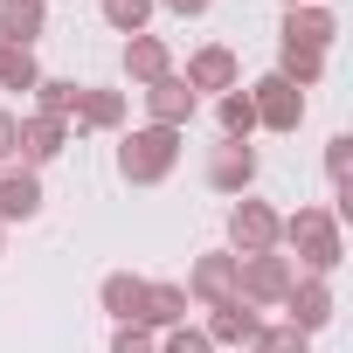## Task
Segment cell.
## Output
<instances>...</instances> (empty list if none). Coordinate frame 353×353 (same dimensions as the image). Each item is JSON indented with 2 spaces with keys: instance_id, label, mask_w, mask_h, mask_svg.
Instances as JSON below:
<instances>
[{
  "instance_id": "7c38bea8",
  "label": "cell",
  "mask_w": 353,
  "mask_h": 353,
  "mask_svg": "<svg viewBox=\"0 0 353 353\" xmlns=\"http://www.w3.org/2000/svg\"><path fill=\"white\" fill-rule=\"evenodd\" d=\"M63 145H70V118H42V111L21 118V145H14L21 166H42V159H56Z\"/></svg>"
},
{
  "instance_id": "52a82bcc",
  "label": "cell",
  "mask_w": 353,
  "mask_h": 353,
  "mask_svg": "<svg viewBox=\"0 0 353 353\" xmlns=\"http://www.w3.org/2000/svg\"><path fill=\"white\" fill-rule=\"evenodd\" d=\"M208 188L215 194H250V181H256V152H250V139H222L215 152H208Z\"/></svg>"
},
{
  "instance_id": "d6986e66",
  "label": "cell",
  "mask_w": 353,
  "mask_h": 353,
  "mask_svg": "<svg viewBox=\"0 0 353 353\" xmlns=\"http://www.w3.org/2000/svg\"><path fill=\"white\" fill-rule=\"evenodd\" d=\"M97 298H104V312H111L118 325H139V298H145V277H132V270H111V277L97 284Z\"/></svg>"
},
{
  "instance_id": "7a4b0ae2",
  "label": "cell",
  "mask_w": 353,
  "mask_h": 353,
  "mask_svg": "<svg viewBox=\"0 0 353 353\" xmlns=\"http://www.w3.org/2000/svg\"><path fill=\"white\" fill-rule=\"evenodd\" d=\"M173 166H181V132H166V125H145V132H132V139L118 145V173H125L132 188L166 181Z\"/></svg>"
},
{
  "instance_id": "2e32d148",
  "label": "cell",
  "mask_w": 353,
  "mask_h": 353,
  "mask_svg": "<svg viewBox=\"0 0 353 353\" xmlns=\"http://www.w3.org/2000/svg\"><path fill=\"white\" fill-rule=\"evenodd\" d=\"M125 77H132V83H159V77H173L166 42H159V35H125Z\"/></svg>"
},
{
  "instance_id": "8992f818",
  "label": "cell",
  "mask_w": 353,
  "mask_h": 353,
  "mask_svg": "<svg viewBox=\"0 0 353 353\" xmlns=\"http://www.w3.org/2000/svg\"><path fill=\"white\" fill-rule=\"evenodd\" d=\"M181 291H188V305H208V312L229 305V298H236V250H208V256L188 270Z\"/></svg>"
},
{
  "instance_id": "603a6c76",
  "label": "cell",
  "mask_w": 353,
  "mask_h": 353,
  "mask_svg": "<svg viewBox=\"0 0 353 353\" xmlns=\"http://www.w3.org/2000/svg\"><path fill=\"white\" fill-rule=\"evenodd\" d=\"M215 118H222V139H250V132H256L250 90H222V97H215Z\"/></svg>"
},
{
  "instance_id": "277c9868",
  "label": "cell",
  "mask_w": 353,
  "mask_h": 353,
  "mask_svg": "<svg viewBox=\"0 0 353 353\" xmlns=\"http://www.w3.org/2000/svg\"><path fill=\"white\" fill-rule=\"evenodd\" d=\"M250 111H256V125L263 132H298V118H305V90L291 83V77H263V83H250Z\"/></svg>"
},
{
  "instance_id": "f1b7e54d",
  "label": "cell",
  "mask_w": 353,
  "mask_h": 353,
  "mask_svg": "<svg viewBox=\"0 0 353 353\" xmlns=\"http://www.w3.org/2000/svg\"><path fill=\"white\" fill-rule=\"evenodd\" d=\"M14 145H21V118H14V111H0V166L14 159Z\"/></svg>"
},
{
  "instance_id": "ffe728a7",
  "label": "cell",
  "mask_w": 353,
  "mask_h": 353,
  "mask_svg": "<svg viewBox=\"0 0 353 353\" xmlns=\"http://www.w3.org/2000/svg\"><path fill=\"white\" fill-rule=\"evenodd\" d=\"M277 77H291L298 90H312L325 77V49H305V42H277Z\"/></svg>"
},
{
  "instance_id": "cb8c5ba5",
  "label": "cell",
  "mask_w": 353,
  "mask_h": 353,
  "mask_svg": "<svg viewBox=\"0 0 353 353\" xmlns=\"http://www.w3.org/2000/svg\"><path fill=\"white\" fill-rule=\"evenodd\" d=\"M250 353H312V339L298 332V325H256V339H250Z\"/></svg>"
},
{
  "instance_id": "f546056e",
  "label": "cell",
  "mask_w": 353,
  "mask_h": 353,
  "mask_svg": "<svg viewBox=\"0 0 353 353\" xmlns=\"http://www.w3.org/2000/svg\"><path fill=\"white\" fill-rule=\"evenodd\" d=\"M159 8H173V14L188 21V14H208V0H159Z\"/></svg>"
},
{
  "instance_id": "d4e9b609",
  "label": "cell",
  "mask_w": 353,
  "mask_h": 353,
  "mask_svg": "<svg viewBox=\"0 0 353 353\" xmlns=\"http://www.w3.org/2000/svg\"><path fill=\"white\" fill-rule=\"evenodd\" d=\"M104 21H111L118 35H145V21H152V0H104Z\"/></svg>"
},
{
  "instance_id": "4dcf8cb0",
  "label": "cell",
  "mask_w": 353,
  "mask_h": 353,
  "mask_svg": "<svg viewBox=\"0 0 353 353\" xmlns=\"http://www.w3.org/2000/svg\"><path fill=\"white\" fill-rule=\"evenodd\" d=\"M284 8H319V0H284Z\"/></svg>"
},
{
  "instance_id": "ac0fdd59",
  "label": "cell",
  "mask_w": 353,
  "mask_h": 353,
  "mask_svg": "<svg viewBox=\"0 0 353 353\" xmlns=\"http://www.w3.org/2000/svg\"><path fill=\"white\" fill-rule=\"evenodd\" d=\"M49 28V0H0V35H8V42H35Z\"/></svg>"
},
{
  "instance_id": "484cf974",
  "label": "cell",
  "mask_w": 353,
  "mask_h": 353,
  "mask_svg": "<svg viewBox=\"0 0 353 353\" xmlns=\"http://www.w3.org/2000/svg\"><path fill=\"white\" fill-rule=\"evenodd\" d=\"M159 353H215V339H208L201 325H173V332L159 339Z\"/></svg>"
},
{
  "instance_id": "8fae6325",
  "label": "cell",
  "mask_w": 353,
  "mask_h": 353,
  "mask_svg": "<svg viewBox=\"0 0 353 353\" xmlns=\"http://www.w3.org/2000/svg\"><path fill=\"white\" fill-rule=\"evenodd\" d=\"M145 111H152V125H166V132H188V118H194V90L181 83V70L159 77V83H145Z\"/></svg>"
},
{
  "instance_id": "30bf717a",
  "label": "cell",
  "mask_w": 353,
  "mask_h": 353,
  "mask_svg": "<svg viewBox=\"0 0 353 353\" xmlns=\"http://www.w3.org/2000/svg\"><path fill=\"white\" fill-rule=\"evenodd\" d=\"M181 83H188L194 97H201V90H215V97H222V90H236V49H222V42L194 49V56H188V77H181Z\"/></svg>"
},
{
  "instance_id": "ba28073f",
  "label": "cell",
  "mask_w": 353,
  "mask_h": 353,
  "mask_svg": "<svg viewBox=\"0 0 353 353\" xmlns=\"http://www.w3.org/2000/svg\"><path fill=\"white\" fill-rule=\"evenodd\" d=\"M35 215H42L35 166H0V229H8V222H35Z\"/></svg>"
},
{
  "instance_id": "9a60e30c",
  "label": "cell",
  "mask_w": 353,
  "mask_h": 353,
  "mask_svg": "<svg viewBox=\"0 0 353 353\" xmlns=\"http://www.w3.org/2000/svg\"><path fill=\"white\" fill-rule=\"evenodd\" d=\"M256 325H263V312L256 305H243V298H229V305H215V319L201 325L215 346H250L256 339Z\"/></svg>"
},
{
  "instance_id": "83f0119b",
  "label": "cell",
  "mask_w": 353,
  "mask_h": 353,
  "mask_svg": "<svg viewBox=\"0 0 353 353\" xmlns=\"http://www.w3.org/2000/svg\"><path fill=\"white\" fill-rule=\"evenodd\" d=\"M111 353H159V339H152L145 325H118V332H111Z\"/></svg>"
},
{
  "instance_id": "4fadbf2b",
  "label": "cell",
  "mask_w": 353,
  "mask_h": 353,
  "mask_svg": "<svg viewBox=\"0 0 353 353\" xmlns=\"http://www.w3.org/2000/svg\"><path fill=\"white\" fill-rule=\"evenodd\" d=\"M139 325H145V332L188 325V291H181V284H145V298H139Z\"/></svg>"
},
{
  "instance_id": "9c48e42d",
  "label": "cell",
  "mask_w": 353,
  "mask_h": 353,
  "mask_svg": "<svg viewBox=\"0 0 353 353\" xmlns=\"http://www.w3.org/2000/svg\"><path fill=\"white\" fill-rule=\"evenodd\" d=\"M325 319H332V284H325V277H298L291 298H284V325H298V332L312 339Z\"/></svg>"
},
{
  "instance_id": "7402d4cb",
  "label": "cell",
  "mask_w": 353,
  "mask_h": 353,
  "mask_svg": "<svg viewBox=\"0 0 353 353\" xmlns=\"http://www.w3.org/2000/svg\"><path fill=\"white\" fill-rule=\"evenodd\" d=\"M35 49H21V42H8L0 35V90H35Z\"/></svg>"
},
{
  "instance_id": "e0dca14e",
  "label": "cell",
  "mask_w": 353,
  "mask_h": 353,
  "mask_svg": "<svg viewBox=\"0 0 353 353\" xmlns=\"http://www.w3.org/2000/svg\"><path fill=\"white\" fill-rule=\"evenodd\" d=\"M332 35H339L332 8H291V14H284V35H277V42H305V49H332Z\"/></svg>"
},
{
  "instance_id": "3957f363",
  "label": "cell",
  "mask_w": 353,
  "mask_h": 353,
  "mask_svg": "<svg viewBox=\"0 0 353 353\" xmlns=\"http://www.w3.org/2000/svg\"><path fill=\"white\" fill-rule=\"evenodd\" d=\"M291 284H298V263L291 256H277V250H263V256H236V298L243 305H284L291 298Z\"/></svg>"
},
{
  "instance_id": "44dd1931",
  "label": "cell",
  "mask_w": 353,
  "mask_h": 353,
  "mask_svg": "<svg viewBox=\"0 0 353 353\" xmlns=\"http://www.w3.org/2000/svg\"><path fill=\"white\" fill-rule=\"evenodd\" d=\"M77 97H83V83H70V77H35V111H42V118H77Z\"/></svg>"
},
{
  "instance_id": "5bb4252c",
  "label": "cell",
  "mask_w": 353,
  "mask_h": 353,
  "mask_svg": "<svg viewBox=\"0 0 353 353\" xmlns=\"http://www.w3.org/2000/svg\"><path fill=\"white\" fill-rule=\"evenodd\" d=\"M118 125H125V90L83 83V97H77V132H118Z\"/></svg>"
},
{
  "instance_id": "6da1fadb",
  "label": "cell",
  "mask_w": 353,
  "mask_h": 353,
  "mask_svg": "<svg viewBox=\"0 0 353 353\" xmlns=\"http://www.w3.org/2000/svg\"><path fill=\"white\" fill-rule=\"evenodd\" d=\"M277 243L305 263V277H332L339 256H346L339 215H332V208H298V215H284V222H277Z\"/></svg>"
},
{
  "instance_id": "5b68a950",
  "label": "cell",
  "mask_w": 353,
  "mask_h": 353,
  "mask_svg": "<svg viewBox=\"0 0 353 353\" xmlns=\"http://www.w3.org/2000/svg\"><path fill=\"white\" fill-rule=\"evenodd\" d=\"M277 222H284V215H277L270 201H250V194H243V201L229 208V243H236V256H263V250H277Z\"/></svg>"
},
{
  "instance_id": "4316f807",
  "label": "cell",
  "mask_w": 353,
  "mask_h": 353,
  "mask_svg": "<svg viewBox=\"0 0 353 353\" xmlns=\"http://www.w3.org/2000/svg\"><path fill=\"white\" fill-rule=\"evenodd\" d=\"M325 173H332V188H346V173H353V139H346V132L325 145Z\"/></svg>"
}]
</instances>
